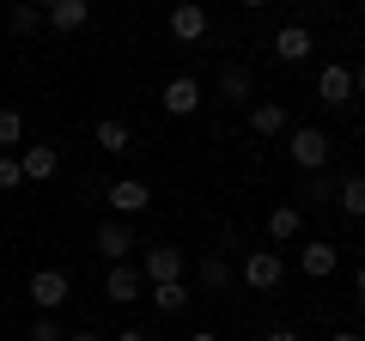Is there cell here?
Returning <instances> with one entry per match:
<instances>
[{"instance_id":"1","label":"cell","mask_w":365,"mask_h":341,"mask_svg":"<svg viewBox=\"0 0 365 341\" xmlns=\"http://www.w3.org/2000/svg\"><path fill=\"white\" fill-rule=\"evenodd\" d=\"M287 158L304 170V177H317V170L329 165V134L323 128H292L287 134Z\"/></svg>"},{"instance_id":"2","label":"cell","mask_w":365,"mask_h":341,"mask_svg":"<svg viewBox=\"0 0 365 341\" xmlns=\"http://www.w3.org/2000/svg\"><path fill=\"white\" fill-rule=\"evenodd\" d=\"M25 292H31V305H37V311L49 317V311H61V305H67V292H73V280H67L61 268H37Z\"/></svg>"},{"instance_id":"3","label":"cell","mask_w":365,"mask_h":341,"mask_svg":"<svg viewBox=\"0 0 365 341\" xmlns=\"http://www.w3.org/2000/svg\"><path fill=\"white\" fill-rule=\"evenodd\" d=\"M158 104H165L170 116H195V110H201V79H195V73H177V79H165Z\"/></svg>"},{"instance_id":"4","label":"cell","mask_w":365,"mask_h":341,"mask_svg":"<svg viewBox=\"0 0 365 341\" xmlns=\"http://www.w3.org/2000/svg\"><path fill=\"white\" fill-rule=\"evenodd\" d=\"M280 275H287V263H280L274 250H250V256H244V280L256 292H274V287H280Z\"/></svg>"},{"instance_id":"5","label":"cell","mask_w":365,"mask_h":341,"mask_svg":"<svg viewBox=\"0 0 365 341\" xmlns=\"http://www.w3.org/2000/svg\"><path fill=\"white\" fill-rule=\"evenodd\" d=\"M153 287H170V280H182V250L177 244H153L146 250V268H140Z\"/></svg>"},{"instance_id":"6","label":"cell","mask_w":365,"mask_h":341,"mask_svg":"<svg viewBox=\"0 0 365 341\" xmlns=\"http://www.w3.org/2000/svg\"><path fill=\"white\" fill-rule=\"evenodd\" d=\"M170 37H177V43H201V37H207V6H195V0L170 6Z\"/></svg>"},{"instance_id":"7","label":"cell","mask_w":365,"mask_h":341,"mask_svg":"<svg viewBox=\"0 0 365 341\" xmlns=\"http://www.w3.org/2000/svg\"><path fill=\"white\" fill-rule=\"evenodd\" d=\"M317 98H323V104H353V67L329 61L323 73H317Z\"/></svg>"},{"instance_id":"8","label":"cell","mask_w":365,"mask_h":341,"mask_svg":"<svg viewBox=\"0 0 365 341\" xmlns=\"http://www.w3.org/2000/svg\"><path fill=\"white\" fill-rule=\"evenodd\" d=\"M110 208L116 213H140V208H153V189H146L140 177H116V183H110Z\"/></svg>"},{"instance_id":"9","label":"cell","mask_w":365,"mask_h":341,"mask_svg":"<svg viewBox=\"0 0 365 341\" xmlns=\"http://www.w3.org/2000/svg\"><path fill=\"white\" fill-rule=\"evenodd\" d=\"M98 250H104V263L116 268L122 256L134 250V232H128V220H104V225H98Z\"/></svg>"},{"instance_id":"10","label":"cell","mask_w":365,"mask_h":341,"mask_svg":"<svg viewBox=\"0 0 365 341\" xmlns=\"http://www.w3.org/2000/svg\"><path fill=\"white\" fill-rule=\"evenodd\" d=\"M250 134H262V141H274V134H292V122H287V104H256L250 110Z\"/></svg>"},{"instance_id":"11","label":"cell","mask_w":365,"mask_h":341,"mask_svg":"<svg viewBox=\"0 0 365 341\" xmlns=\"http://www.w3.org/2000/svg\"><path fill=\"white\" fill-rule=\"evenodd\" d=\"M86 19H91L86 0H49V6H43V25H55V31H79Z\"/></svg>"},{"instance_id":"12","label":"cell","mask_w":365,"mask_h":341,"mask_svg":"<svg viewBox=\"0 0 365 341\" xmlns=\"http://www.w3.org/2000/svg\"><path fill=\"white\" fill-rule=\"evenodd\" d=\"M311 49H317V43H311L304 25H280V31H274V55H280V61H304Z\"/></svg>"},{"instance_id":"13","label":"cell","mask_w":365,"mask_h":341,"mask_svg":"<svg viewBox=\"0 0 365 341\" xmlns=\"http://www.w3.org/2000/svg\"><path fill=\"white\" fill-rule=\"evenodd\" d=\"M19 170H25V183H49L55 170H61V153H55V146H31V153L19 158Z\"/></svg>"},{"instance_id":"14","label":"cell","mask_w":365,"mask_h":341,"mask_svg":"<svg viewBox=\"0 0 365 341\" xmlns=\"http://www.w3.org/2000/svg\"><path fill=\"white\" fill-rule=\"evenodd\" d=\"M104 292H110V305H134V299H140V275H134L128 263H116L104 275Z\"/></svg>"},{"instance_id":"15","label":"cell","mask_w":365,"mask_h":341,"mask_svg":"<svg viewBox=\"0 0 365 341\" xmlns=\"http://www.w3.org/2000/svg\"><path fill=\"white\" fill-rule=\"evenodd\" d=\"M91 141L104 146L110 158H116V153H128V146H134V134H128V122H116V116H104V122H98V128H91Z\"/></svg>"},{"instance_id":"16","label":"cell","mask_w":365,"mask_h":341,"mask_svg":"<svg viewBox=\"0 0 365 341\" xmlns=\"http://www.w3.org/2000/svg\"><path fill=\"white\" fill-rule=\"evenodd\" d=\"M335 268H341V250L335 244H304V275H311V280H329Z\"/></svg>"},{"instance_id":"17","label":"cell","mask_w":365,"mask_h":341,"mask_svg":"<svg viewBox=\"0 0 365 341\" xmlns=\"http://www.w3.org/2000/svg\"><path fill=\"white\" fill-rule=\"evenodd\" d=\"M299 232H304V213L299 208H274L268 213V238H274V244H292Z\"/></svg>"},{"instance_id":"18","label":"cell","mask_w":365,"mask_h":341,"mask_svg":"<svg viewBox=\"0 0 365 341\" xmlns=\"http://www.w3.org/2000/svg\"><path fill=\"white\" fill-rule=\"evenodd\" d=\"M189 299H195V292L182 287V280H170V287H153V305H158V311H165V317L189 311Z\"/></svg>"},{"instance_id":"19","label":"cell","mask_w":365,"mask_h":341,"mask_svg":"<svg viewBox=\"0 0 365 341\" xmlns=\"http://www.w3.org/2000/svg\"><path fill=\"white\" fill-rule=\"evenodd\" d=\"M335 201H341L347 220H365V177H347V183L335 189Z\"/></svg>"},{"instance_id":"20","label":"cell","mask_w":365,"mask_h":341,"mask_svg":"<svg viewBox=\"0 0 365 341\" xmlns=\"http://www.w3.org/2000/svg\"><path fill=\"white\" fill-rule=\"evenodd\" d=\"M201 287L225 292V287H232V263H225V256H201Z\"/></svg>"},{"instance_id":"21","label":"cell","mask_w":365,"mask_h":341,"mask_svg":"<svg viewBox=\"0 0 365 341\" xmlns=\"http://www.w3.org/2000/svg\"><path fill=\"white\" fill-rule=\"evenodd\" d=\"M220 98H250V73H244V67H220Z\"/></svg>"},{"instance_id":"22","label":"cell","mask_w":365,"mask_h":341,"mask_svg":"<svg viewBox=\"0 0 365 341\" xmlns=\"http://www.w3.org/2000/svg\"><path fill=\"white\" fill-rule=\"evenodd\" d=\"M323 201H335V183L317 170V177H304V208H323Z\"/></svg>"},{"instance_id":"23","label":"cell","mask_w":365,"mask_h":341,"mask_svg":"<svg viewBox=\"0 0 365 341\" xmlns=\"http://www.w3.org/2000/svg\"><path fill=\"white\" fill-rule=\"evenodd\" d=\"M25 141V116L19 110H0V146H19Z\"/></svg>"},{"instance_id":"24","label":"cell","mask_w":365,"mask_h":341,"mask_svg":"<svg viewBox=\"0 0 365 341\" xmlns=\"http://www.w3.org/2000/svg\"><path fill=\"white\" fill-rule=\"evenodd\" d=\"M37 25H43V6H13V31L19 37H31Z\"/></svg>"},{"instance_id":"25","label":"cell","mask_w":365,"mask_h":341,"mask_svg":"<svg viewBox=\"0 0 365 341\" xmlns=\"http://www.w3.org/2000/svg\"><path fill=\"white\" fill-rule=\"evenodd\" d=\"M25 341H67V335H61V323H55V317H37V323L25 329Z\"/></svg>"},{"instance_id":"26","label":"cell","mask_w":365,"mask_h":341,"mask_svg":"<svg viewBox=\"0 0 365 341\" xmlns=\"http://www.w3.org/2000/svg\"><path fill=\"white\" fill-rule=\"evenodd\" d=\"M25 183V170H19V158L13 153H0V189H19Z\"/></svg>"},{"instance_id":"27","label":"cell","mask_w":365,"mask_h":341,"mask_svg":"<svg viewBox=\"0 0 365 341\" xmlns=\"http://www.w3.org/2000/svg\"><path fill=\"white\" fill-rule=\"evenodd\" d=\"M262 341H299V329H268Z\"/></svg>"},{"instance_id":"28","label":"cell","mask_w":365,"mask_h":341,"mask_svg":"<svg viewBox=\"0 0 365 341\" xmlns=\"http://www.w3.org/2000/svg\"><path fill=\"white\" fill-rule=\"evenodd\" d=\"M116 341H153V335H146V329H122Z\"/></svg>"},{"instance_id":"29","label":"cell","mask_w":365,"mask_h":341,"mask_svg":"<svg viewBox=\"0 0 365 341\" xmlns=\"http://www.w3.org/2000/svg\"><path fill=\"white\" fill-rule=\"evenodd\" d=\"M353 299L365 305V268H359V275H353Z\"/></svg>"},{"instance_id":"30","label":"cell","mask_w":365,"mask_h":341,"mask_svg":"<svg viewBox=\"0 0 365 341\" xmlns=\"http://www.w3.org/2000/svg\"><path fill=\"white\" fill-rule=\"evenodd\" d=\"M353 92H359V98H365V67H359V73H353Z\"/></svg>"},{"instance_id":"31","label":"cell","mask_w":365,"mask_h":341,"mask_svg":"<svg viewBox=\"0 0 365 341\" xmlns=\"http://www.w3.org/2000/svg\"><path fill=\"white\" fill-rule=\"evenodd\" d=\"M189 341H220V335H213V329H195V335H189Z\"/></svg>"},{"instance_id":"32","label":"cell","mask_w":365,"mask_h":341,"mask_svg":"<svg viewBox=\"0 0 365 341\" xmlns=\"http://www.w3.org/2000/svg\"><path fill=\"white\" fill-rule=\"evenodd\" d=\"M67 341H104V335H91V329H79V335H67Z\"/></svg>"},{"instance_id":"33","label":"cell","mask_w":365,"mask_h":341,"mask_svg":"<svg viewBox=\"0 0 365 341\" xmlns=\"http://www.w3.org/2000/svg\"><path fill=\"white\" fill-rule=\"evenodd\" d=\"M329 341H365V335H353V329H341V335H329Z\"/></svg>"}]
</instances>
